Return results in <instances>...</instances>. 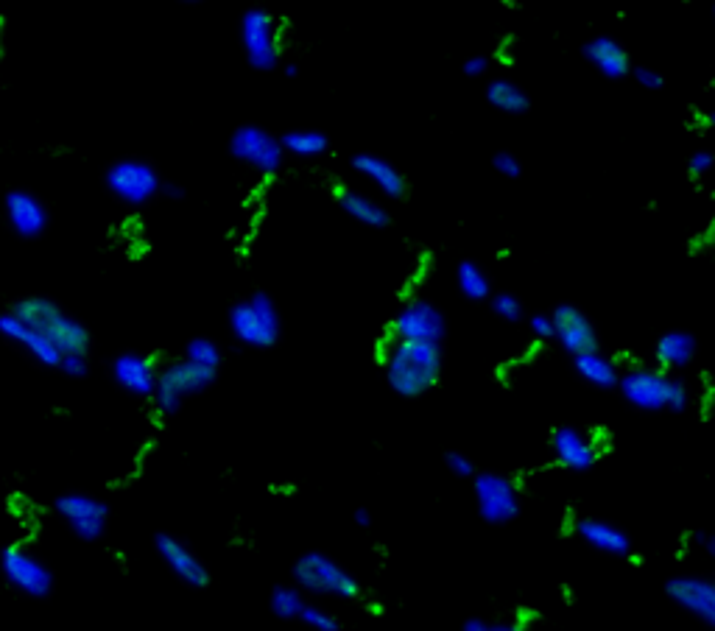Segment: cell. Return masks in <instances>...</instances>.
Wrapping results in <instances>:
<instances>
[{
    "label": "cell",
    "mask_w": 715,
    "mask_h": 631,
    "mask_svg": "<svg viewBox=\"0 0 715 631\" xmlns=\"http://www.w3.org/2000/svg\"><path fill=\"white\" fill-rule=\"evenodd\" d=\"M383 369L392 391L414 400L442 380L445 355H442V347L433 341L392 338L389 347L383 350Z\"/></svg>",
    "instance_id": "obj_1"
},
{
    "label": "cell",
    "mask_w": 715,
    "mask_h": 631,
    "mask_svg": "<svg viewBox=\"0 0 715 631\" xmlns=\"http://www.w3.org/2000/svg\"><path fill=\"white\" fill-rule=\"evenodd\" d=\"M618 391L626 403L643 414L685 411L690 405V389L662 366H632L618 377Z\"/></svg>",
    "instance_id": "obj_2"
},
{
    "label": "cell",
    "mask_w": 715,
    "mask_h": 631,
    "mask_svg": "<svg viewBox=\"0 0 715 631\" xmlns=\"http://www.w3.org/2000/svg\"><path fill=\"white\" fill-rule=\"evenodd\" d=\"M12 310L17 316H23L31 327H37L62 355L90 350V330L79 319L68 316L65 310L56 305L54 299H48V296H26V299L14 302Z\"/></svg>",
    "instance_id": "obj_3"
},
{
    "label": "cell",
    "mask_w": 715,
    "mask_h": 631,
    "mask_svg": "<svg viewBox=\"0 0 715 631\" xmlns=\"http://www.w3.org/2000/svg\"><path fill=\"white\" fill-rule=\"evenodd\" d=\"M230 330L235 341L249 350H271L283 333L280 310L269 294L257 291L232 305Z\"/></svg>",
    "instance_id": "obj_4"
},
{
    "label": "cell",
    "mask_w": 715,
    "mask_h": 631,
    "mask_svg": "<svg viewBox=\"0 0 715 631\" xmlns=\"http://www.w3.org/2000/svg\"><path fill=\"white\" fill-rule=\"evenodd\" d=\"M216 375V369H204L199 363H190L188 358L165 363L157 375V389L151 400L162 417H171L185 405L190 394H202L210 389L216 383Z\"/></svg>",
    "instance_id": "obj_5"
},
{
    "label": "cell",
    "mask_w": 715,
    "mask_h": 631,
    "mask_svg": "<svg viewBox=\"0 0 715 631\" xmlns=\"http://www.w3.org/2000/svg\"><path fill=\"white\" fill-rule=\"evenodd\" d=\"M294 584L308 595H327V598H341V601H355L361 595V584L350 570H344L330 556L316 551L299 556L294 564Z\"/></svg>",
    "instance_id": "obj_6"
},
{
    "label": "cell",
    "mask_w": 715,
    "mask_h": 631,
    "mask_svg": "<svg viewBox=\"0 0 715 631\" xmlns=\"http://www.w3.org/2000/svg\"><path fill=\"white\" fill-rule=\"evenodd\" d=\"M104 185L126 207H146L151 199L160 196L162 176L149 160L140 157H123L115 160L104 174Z\"/></svg>",
    "instance_id": "obj_7"
},
{
    "label": "cell",
    "mask_w": 715,
    "mask_h": 631,
    "mask_svg": "<svg viewBox=\"0 0 715 631\" xmlns=\"http://www.w3.org/2000/svg\"><path fill=\"white\" fill-rule=\"evenodd\" d=\"M230 154L238 162H243L246 168H252L260 176H274L280 174L285 162V148L283 140L277 135L266 132L263 126L255 123H246L238 126L230 137Z\"/></svg>",
    "instance_id": "obj_8"
},
{
    "label": "cell",
    "mask_w": 715,
    "mask_h": 631,
    "mask_svg": "<svg viewBox=\"0 0 715 631\" xmlns=\"http://www.w3.org/2000/svg\"><path fill=\"white\" fill-rule=\"evenodd\" d=\"M0 573L9 587L28 598H48L54 592V570L23 545H9L0 553Z\"/></svg>",
    "instance_id": "obj_9"
},
{
    "label": "cell",
    "mask_w": 715,
    "mask_h": 631,
    "mask_svg": "<svg viewBox=\"0 0 715 631\" xmlns=\"http://www.w3.org/2000/svg\"><path fill=\"white\" fill-rule=\"evenodd\" d=\"M473 495L481 520L489 525L512 523L520 514V486L500 472H475Z\"/></svg>",
    "instance_id": "obj_10"
},
{
    "label": "cell",
    "mask_w": 715,
    "mask_h": 631,
    "mask_svg": "<svg viewBox=\"0 0 715 631\" xmlns=\"http://www.w3.org/2000/svg\"><path fill=\"white\" fill-rule=\"evenodd\" d=\"M241 48L246 62L255 70H274L280 65V31L277 20L266 9H249L241 17Z\"/></svg>",
    "instance_id": "obj_11"
},
{
    "label": "cell",
    "mask_w": 715,
    "mask_h": 631,
    "mask_svg": "<svg viewBox=\"0 0 715 631\" xmlns=\"http://www.w3.org/2000/svg\"><path fill=\"white\" fill-rule=\"evenodd\" d=\"M445 333V313L436 308L433 302L422 299V296L405 299L400 310L394 313L392 324H389V336L408 338V341H433V344H439L445 338Z\"/></svg>",
    "instance_id": "obj_12"
},
{
    "label": "cell",
    "mask_w": 715,
    "mask_h": 631,
    "mask_svg": "<svg viewBox=\"0 0 715 631\" xmlns=\"http://www.w3.org/2000/svg\"><path fill=\"white\" fill-rule=\"evenodd\" d=\"M54 511L70 525V531L81 542H98L107 531L109 506L104 500L84 492H68V495L56 497Z\"/></svg>",
    "instance_id": "obj_13"
},
{
    "label": "cell",
    "mask_w": 715,
    "mask_h": 631,
    "mask_svg": "<svg viewBox=\"0 0 715 631\" xmlns=\"http://www.w3.org/2000/svg\"><path fill=\"white\" fill-rule=\"evenodd\" d=\"M665 592L679 609L715 629V578L674 576L665 584Z\"/></svg>",
    "instance_id": "obj_14"
},
{
    "label": "cell",
    "mask_w": 715,
    "mask_h": 631,
    "mask_svg": "<svg viewBox=\"0 0 715 631\" xmlns=\"http://www.w3.org/2000/svg\"><path fill=\"white\" fill-rule=\"evenodd\" d=\"M0 338H6V341H12L14 347L26 350L34 361L40 363V366L59 369L62 352L56 350L54 344L42 336L37 327H31L23 316H17L12 308L0 313Z\"/></svg>",
    "instance_id": "obj_15"
},
{
    "label": "cell",
    "mask_w": 715,
    "mask_h": 631,
    "mask_svg": "<svg viewBox=\"0 0 715 631\" xmlns=\"http://www.w3.org/2000/svg\"><path fill=\"white\" fill-rule=\"evenodd\" d=\"M109 375L112 380L121 386L126 394L140 397V400H151L154 389H157V363L149 355H140V352H121L112 366H109Z\"/></svg>",
    "instance_id": "obj_16"
},
{
    "label": "cell",
    "mask_w": 715,
    "mask_h": 631,
    "mask_svg": "<svg viewBox=\"0 0 715 631\" xmlns=\"http://www.w3.org/2000/svg\"><path fill=\"white\" fill-rule=\"evenodd\" d=\"M154 548H157V553H160V559L165 562V567H168L182 584L196 587V590H202V587L210 584V570H207V564H204L196 553L190 551L185 542H179V539L171 537V534H157V537H154Z\"/></svg>",
    "instance_id": "obj_17"
},
{
    "label": "cell",
    "mask_w": 715,
    "mask_h": 631,
    "mask_svg": "<svg viewBox=\"0 0 715 631\" xmlns=\"http://www.w3.org/2000/svg\"><path fill=\"white\" fill-rule=\"evenodd\" d=\"M3 215H6L14 235H20V238H40L48 229L45 204L28 190H9L3 196Z\"/></svg>",
    "instance_id": "obj_18"
},
{
    "label": "cell",
    "mask_w": 715,
    "mask_h": 631,
    "mask_svg": "<svg viewBox=\"0 0 715 631\" xmlns=\"http://www.w3.org/2000/svg\"><path fill=\"white\" fill-rule=\"evenodd\" d=\"M551 453L556 464L570 472H587L598 461V444L593 436L581 433L579 428H556L551 433Z\"/></svg>",
    "instance_id": "obj_19"
},
{
    "label": "cell",
    "mask_w": 715,
    "mask_h": 631,
    "mask_svg": "<svg viewBox=\"0 0 715 631\" xmlns=\"http://www.w3.org/2000/svg\"><path fill=\"white\" fill-rule=\"evenodd\" d=\"M551 319H554V341L570 355L598 347V333H595L593 322L584 316V310L573 308V305H559L551 313Z\"/></svg>",
    "instance_id": "obj_20"
},
{
    "label": "cell",
    "mask_w": 715,
    "mask_h": 631,
    "mask_svg": "<svg viewBox=\"0 0 715 631\" xmlns=\"http://www.w3.org/2000/svg\"><path fill=\"white\" fill-rule=\"evenodd\" d=\"M576 537L590 545L593 551L607 553V556H629L632 551V539L629 534L618 528V525L607 523V520H598V517H581L576 523Z\"/></svg>",
    "instance_id": "obj_21"
},
{
    "label": "cell",
    "mask_w": 715,
    "mask_h": 631,
    "mask_svg": "<svg viewBox=\"0 0 715 631\" xmlns=\"http://www.w3.org/2000/svg\"><path fill=\"white\" fill-rule=\"evenodd\" d=\"M584 59L607 79H623L632 73V62L621 42L612 37H593L584 45Z\"/></svg>",
    "instance_id": "obj_22"
},
{
    "label": "cell",
    "mask_w": 715,
    "mask_h": 631,
    "mask_svg": "<svg viewBox=\"0 0 715 631\" xmlns=\"http://www.w3.org/2000/svg\"><path fill=\"white\" fill-rule=\"evenodd\" d=\"M352 168L364 176L372 188H378L383 196H389V199H403L405 196V176L389 160L375 157V154H358V157H352Z\"/></svg>",
    "instance_id": "obj_23"
},
{
    "label": "cell",
    "mask_w": 715,
    "mask_h": 631,
    "mask_svg": "<svg viewBox=\"0 0 715 631\" xmlns=\"http://www.w3.org/2000/svg\"><path fill=\"white\" fill-rule=\"evenodd\" d=\"M573 366H576V372H579L581 380L590 383L593 389H601V391L618 389L621 369H618V363L612 361L609 355H604L598 347L573 355Z\"/></svg>",
    "instance_id": "obj_24"
},
{
    "label": "cell",
    "mask_w": 715,
    "mask_h": 631,
    "mask_svg": "<svg viewBox=\"0 0 715 631\" xmlns=\"http://www.w3.org/2000/svg\"><path fill=\"white\" fill-rule=\"evenodd\" d=\"M696 352H699V344L696 338L690 333H682V330H671L657 341L654 347V358H657V366L668 369V372H679V369H688L690 363L696 361Z\"/></svg>",
    "instance_id": "obj_25"
},
{
    "label": "cell",
    "mask_w": 715,
    "mask_h": 631,
    "mask_svg": "<svg viewBox=\"0 0 715 631\" xmlns=\"http://www.w3.org/2000/svg\"><path fill=\"white\" fill-rule=\"evenodd\" d=\"M336 202L341 204V210L350 215L352 221H358L364 227L380 229L389 224V210L380 202H375L372 196L361 193V190L336 188Z\"/></svg>",
    "instance_id": "obj_26"
},
{
    "label": "cell",
    "mask_w": 715,
    "mask_h": 631,
    "mask_svg": "<svg viewBox=\"0 0 715 631\" xmlns=\"http://www.w3.org/2000/svg\"><path fill=\"white\" fill-rule=\"evenodd\" d=\"M486 101L498 112L506 115H523L531 107V98L526 95V90L520 84H514L512 79H495L489 81L486 87Z\"/></svg>",
    "instance_id": "obj_27"
},
{
    "label": "cell",
    "mask_w": 715,
    "mask_h": 631,
    "mask_svg": "<svg viewBox=\"0 0 715 631\" xmlns=\"http://www.w3.org/2000/svg\"><path fill=\"white\" fill-rule=\"evenodd\" d=\"M280 140H283L285 154L299 157V160H316V157L327 154V148H330L327 135L316 132V129H294V132H285Z\"/></svg>",
    "instance_id": "obj_28"
},
{
    "label": "cell",
    "mask_w": 715,
    "mask_h": 631,
    "mask_svg": "<svg viewBox=\"0 0 715 631\" xmlns=\"http://www.w3.org/2000/svg\"><path fill=\"white\" fill-rule=\"evenodd\" d=\"M456 282H459L461 296L470 299V302H481V299H489V296H492V280H489V274H486L478 263H473V260L459 263Z\"/></svg>",
    "instance_id": "obj_29"
},
{
    "label": "cell",
    "mask_w": 715,
    "mask_h": 631,
    "mask_svg": "<svg viewBox=\"0 0 715 631\" xmlns=\"http://www.w3.org/2000/svg\"><path fill=\"white\" fill-rule=\"evenodd\" d=\"M269 604L277 618L299 620L302 609L308 604V592L297 587V584H283V587H277V590L271 592Z\"/></svg>",
    "instance_id": "obj_30"
},
{
    "label": "cell",
    "mask_w": 715,
    "mask_h": 631,
    "mask_svg": "<svg viewBox=\"0 0 715 631\" xmlns=\"http://www.w3.org/2000/svg\"><path fill=\"white\" fill-rule=\"evenodd\" d=\"M185 358H188L190 363H199V366H204V369H216V372L218 366H221V361H224L221 347H218L213 338H193V341H188Z\"/></svg>",
    "instance_id": "obj_31"
},
{
    "label": "cell",
    "mask_w": 715,
    "mask_h": 631,
    "mask_svg": "<svg viewBox=\"0 0 715 631\" xmlns=\"http://www.w3.org/2000/svg\"><path fill=\"white\" fill-rule=\"evenodd\" d=\"M299 623H305V626L313 631H338L341 629V623H338L336 615H333V612H327V609H322V606H316V604H305L302 615H299Z\"/></svg>",
    "instance_id": "obj_32"
},
{
    "label": "cell",
    "mask_w": 715,
    "mask_h": 631,
    "mask_svg": "<svg viewBox=\"0 0 715 631\" xmlns=\"http://www.w3.org/2000/svg\"><path fill=\"white\" fill-rule=\"evenodd\" d=\"M492 310L498 313L500 319H506V322H517V319H523V302L517 299L514 294H495L492 296Z\"/></svg>",
    "instance_id": "obj_33"
},
{
    "label": "cell",
    "mask_w": 715,
    "mask_h": 631,
    "mask_svg": "<svg viewBox=\"0 0 715 631\" xmlns=\"http://www.w3.org/2000/svg\"><path fill=\"white\" fill-rule=\"evenodd\" d=\"M464 631H514L520 629V623L512 618H467L461 623Z\"/></svg>",
    "instance_id": "obj_34"
},
{
    "label": "cell",
    "mask_w": 715,
    "mask_h": 631,
    "mask_svg": "<svg viewBox=\"0 0 715 631\" xmlns=\"http://www.w3.org/2000/svg\"><path fill=\"white\" fill-rule=\"evenodd\" d=\"M59 369H62L68 377L81 380V377L90 375V358H87V352H68V355H62Z\"/></svg>",
    "instance_id": "obj_35"
},
{
    "label": "cell",
    "mask_w": 715,
    "mask_h": 631,
    "mask_svg": "<svg viewBox=\"0 0 715 631\" xmlns=\"http://www.w3.org/2000/svg\"><path fill=\"white\" fill-rule=\"evenodd\" d=\"M445 464L447 470L453 472V475H459V478H473L475 472V461L470 456H464V453H459V450H450L445 456Z\"/></svg>",
    "instance_id": "obj_36"
},
{
    "label": "cell",
    "mask_w": 715,
    "mask_h": 631,
    "mask_svg": "<svg viewBox=\"0 0 715 631\" xmlns=\"http://www.w3.org/2000/svg\"><path fill=\"white\" fill-rule=\"evenodd\" d=\"M528 333L534 341H554V319L545 316V313H537L528 319Z\"/></svg>",
    "instance_id": "obj_37"
},
{
    "label": "cell",
    "mask_w": 715,
    "mask_h": 631,
    "mask_svg": "<svg viewBox=\"0 0 715 631\" xmlns=\"http://www.w3.org/2000/svg\"><path fill=\"white\" fill-rule=\"evenodd\" d=\"M492 165H495V171L506 176V179H517V176H520V171H523L520 160H517L514 154H509V151H500V154H495Z\"/></svg>",
    "instance_id": "obj_38"
},
{
    "label": "cell",
    "mask_w": 715,
    "mask_h": 631,
    "mask_svg": "<svg viewBox=\"0 0 715 631\" xmlns=\"http://www.w3.org/2000/svg\"><path fill=\"white\" fill-rule=\"evenodd\" d=\"M632 79H635L640 87H646V90H660V87H665V79L660 76V70L646 68V65L632 68Z\"/></svg>",
    "instance_id": "obj_39"
},
{
    "label": "cell",
    "mask_w": 715,
    "mask_h": 631,
    "mask_svg": "<svg viewBox=\"0 0 715 631\" xmlns=\"http://www.w3.org/2000/svg\"><path fill=\"white\" fill-rule=\"evenodd\" d=\"M688 168L696 179H699V176H707L715 168V154L713 151H696V154L690 157Z\"/></svg>",
    "instance_id": "obj_40"
},
{
    "label": "cell",
    "mask_w": 715,
    "mask_h": 631,
    "mask_svg": "<svg viewBox=\"0 0 715 631\" xmlns=\"http://www.w3.org/2000/svg\"><path fill=\"white\" fill-rule=\"evenodd\" d=\"M486 70H489V56H470V59L464 62V76H470V79L484 76Z\"/></svg>",
    "instance_id": "obj_41"
},
{
    "label": "cell",
    "mask_w": 715,
    "mask_h": 631,
    "mask_svg": "<svg viewBox=\"0 0 715 631\" xmlns=\"http://www.w3.org/2000/svg\"><path fill=\"white\" fill-rule=\"evenodd\" d=\"M160 199H171V202H176V199H182V188L174 185V182H165V179H162Z\"/></svg>",
    "instance_id": "obj_42"
},
{
    "label": "cell",
    "mask_w": 715,
    "mask_h": 631,
    "mask_svg": "<svg viewBox=\"0 0 715 631\" xmlns=\"http://www.w3.org/2000/svg\"><path fill=\"white\" fill-rule=\"evenodd\" d=\"M355 525H358V528H369V525H372V514L366 509H355Z\"/></svg>",
    "instance_id": "obj_43"
},
{
    "label": "cell",
    "mask_w": 715,
    "mask_h": 631,
    "mask_svg": "<svg viewBox=\"0 0 715 631\" xmlns=\"http://www.w3.org/2000/svg\"><path fill=\"white\" fill-rule=\"evenodd\" d=\"M699 545L707 556H715V537H699Z\"/></svg>",
    "instance_id": "obj_44"
},
{
    "label": "cell",
    "mask_w": 715,
    "mask_h": 631,
    "mask_svg": "<svg viewBox=\"0 0 715 631\" xmlns=\"http://www.w3.org/2000/svg\"><path fill=\"white\" fill-rule=\"evenodd\" d=\"M297 73H299L297 65H285V76H288V79H297Z\"/></svg>",
    "instance_id": "obj_45"
},
{
    "label": "cell",
    "mask_w": 715,
    "mask_h": 631,
    "mask_svg": "<svg viewBox=\"0 0 715 631\" xmlns=\"http://www.w3.org/2000/svg\"><path fill=\"white\" fill-rule=\"evenodd\" d=\"M707 123H710V126H715V115H710V118H707Z\"/></svg>",
    "instance_id": "obj_46"
},
{
    "label": "cell",
    "mask_w": 715,
    "mask_h": 631,
    "mask_svg": "<svg viewBox=\"0 0 715 631\" xmlns=\"http://www.w3.org/2000/svg\"><path fill=\"white\" fill-rule=\"evenodd\" d=\"M188 3H196V0H188Z\"/></svg>",
    "instance_id": "obj_47"
},
{
    "label": "cell",
    "mask_w": 715,
    "mask_h": 631,
    "mask_svg": "<svg viewBox=\"0 0 715 631\" xmlns=\"http://www.w3.org/2000/svg\"><path fill=\"white\" fill-rule=\"evenodd\" d=\"M713 14H715V9H713Z\"/></svg>",
    "instance_id": "obj_48"
}]
</instances>
